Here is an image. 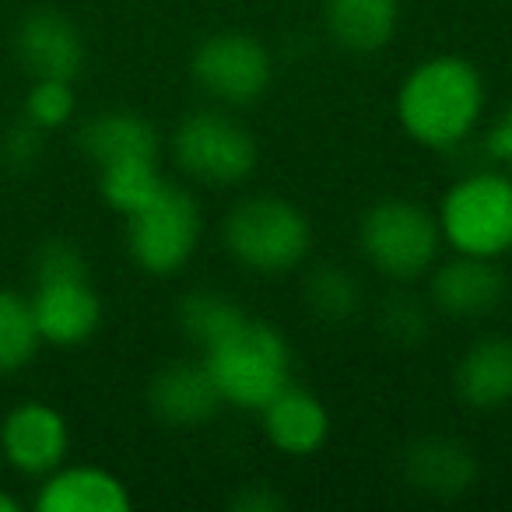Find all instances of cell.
Returning <instances> with one entry per match:
<instances>
[{
    "label": "cell",
    "mask_w": 512,
    "mask_h": 512,
    "mask_svg": "<svg viewBox=\"0 0 512 512\" xmlns=\"http://www.w3.org/2000/svg\"><path fill=\"white\" fill-rule=\"evenodd\" d=\"M484 113V81L463 57L421 60L397 92L404 130L425 148H456L474 134Z\"/></svg>",
    "instance_id": "6da1fadb"
},
{
    "label": "cell",
    "mask_w": 512,
    "mask_h": 512,
    "mask_svg": "<svg viewBox=\"0 0 512 512\" xmlns=\"http://www.w3.org/2000/svg\"><path fill=\"white\" fill-rule=\"evenodd\" d=\"M204 365L225 404L264 411L292 383V344L278 327L246 316L232 334L204 351Z\"/></svg>",
    "instance_id": "7a4b0ae2"
},
{
    "label": "cell",
    "mask_w": 512,
    "mask_h": 512,
    "mask_svg": "<svg viewBox=\"0 0 512 512\" xmlns=\"http://www.w3.org/2000/svg\"><path fill=\"white\" fill-rule=\"evenodd\" d=\"M221 242L242 267L256 274L295 271L309 256L313 228L306 214L285 197H246L225 214Z\"/></svg>",
    "instance_id": "3957f363"
},
{
    "label": "cell",
    "mask_w": 512,
    "mask_h": 512,
    "mask_svg": "<svg viewBox=\"0 0 512 512\" xmlns=\"http://www.w3.org/2000/svg\"><path fill=\"white\" fill-rule=\"evenodd\" d=\"M439 232L456 253L498 260L512 249V172L456 179L439 204Z\"/></svg>",
    "instance_id": "277c9868"
},
{
    "label": "cell",
    "mask_w": 512,
    "mask_h": 512,
    "mask_svg": "<svg viewBox=\"0 0 512 512\" xmlns=\"http://www.w3.org/2000/svg\"><path fill=\"white\" fill-rule=\"evenodd\" d=\"M439 239V218L428 207L404 197L372 204L358 228V242L369 264L397 281L425 274L439 256Z\"/></svg>",
    "instance_id": "5b68a950"
},
{
    "label": "cell",
    "mask_w": 512,
    "mask_h": 512,
    "mask_svg": "<svg viewBox=\"0 0 512 512\" xmlns=\"http://www.w3.org/2000/svg\"><path fill=\"white\" fill-rule=\"evenodd\" d=\"M200 232H204L200 204L193 193L172 183H165V190L141 211L127 214L130 256L141 271L155 278H169L190 264V256L200 246Z\"/></svg>",
    "instance_id": "8992f818"
},
{
    "label": "cell",
    "mask_w": 512,
    "mask_h": 512,
    "mask_svg": "<svg viewBox=\"0 0 512 512\" xmlns=\"http://www.w3.org/2000/svg\"><path fill=\"white\" fill-rule=\"evenodd\" d=\"M172 155L186 176L207 186H235L256 169V141L239 120L221 109L183 116L172 134Z\"/></svg>",
    "instance_id": "52a82bcc"
},
{
    "label": "cell",
    "mask_w": 512,
    "mask_h": 512,
    "mask_svg": "<svg viewBox=\"0 0 512 512\" xmlns=\"http://www.w3.org/2000/svg\"><path fill=\"white\" fill-rule=\"evenodd\" d=\"M190 74L211 99L225 106H253L271 85L274 60L249 32H218L193 50Z\"/></svg>",
    "instance_id": "ba28073f"
},
{
    "label": "cell",
    "mask_w": 512,
    "mask_h": 512,
    "mask_svg": "<svg viewBox=\"0 0 512 512\" xmlns=\"http://www.w3.org/2000/svg\"><path fill=\"white\" fill-rule=\"evenodd\" d=\"M29 302L43 341L57 344V348H78L102 323V299L88 281V274L36 281V292Z\"/></svg>",
    "instance_id": "9c48e42d"
},
{
    "label": "cell",
    "mask_w": 512,
    "mask_h": 512,
    "mask_svg": "<svg viewBox=\"0 0 512 512\" xmlns=\"http://www.w3.org/2000/svg\"><path fill=\"white\" fill-rule=\"evenodd\" d=\"M67 446H71V432L64 414L43 400L18 404L0 425V449L18 474L46 477L64 463Z\"/></svg>",
    "instance_id": "30bf717a"
},
{
    "label": "cell",
    "mask_w": 512,
    "mask_h": 512,
    "mask_svg": "<svg viewBox=\"0 0 512 512\" xmlns=\"http://www.w3.org/2000/svg\"><path fill=\"white\" fill-rule=\"evenodd\" d=\"M505 274L491 256L456 253L453 260L435 267L432 274V306L453 320H477L502 306L505 299Z\"/></svg>",
    "instance_id": "8fae6325"
},
{
    "label": "cell",
    "mask_w": 512,
    "mask_h": 512,
    "mask_svg": "<svg viewBox=\"0 0 512 512\" xmlns=\"http://www.w3.org/2000/svg\"><path fill=\"white\" fill-rule=\"evenodd\" d=\"M18 57L32 78L74 81L85 67V36L67 15L39 8L18 25Z\"/></svg>",
    "instance_id": "7c38bea8"
},
{
    "label": "cell",
    "mask_w": 512,
    "mask_h": 512,
    "mask_svg": "<svg viewBox=\"0 0 512 512\" xmlns=\"http://www.w3.org/2000/svg\"><path fill=\"white\" fill-rule=\"evenodd\" d=\"M148 404L155 418H162L165 425L193 428L211 421L225 400H221L218 386H214L211 372L200 358V362L162 365L148 386Z\"/></svg>",
    "instance_id": "4fadbf2b"
},
{
    "label": "cell",
    "mask_w": 512,
    "mask_h": 512,
    "mask_svg": "<svg viewBox=\"0 0 512 512\" xmlns=\"http://www.w3.org/2000/svg\"><path fill=\"white\" fill-rule=\"evenodd\" d=\"M39 512H127L130 491L102 467H64L46 474L36 495Z\"/></svg>",
    "instance_id": "5bb4252c"
},
{
    "label": "cell",
    "mask_w": 512,
    "mask_h": 512,
    "mask_svg": "<svg viewBox=\"0 0 512 512\" xmlns=\"http://www.w3.org/2000/svg\"><path fill=\"white\" fill-rule=\"evenodd\" d=\"M456 393L474 411H498L512 400V337L491 334L470 344L456 365Z\"/></svg>",
    "instance_id": "9a60e30c"
},
{
    "label": "cell",
    "mask_w": 512,
    "mask_h": 512,
    "mask_svg": "<svg viewBox=\"0 0 512 512\" xmlns=\"http://www.w3.org/2000/svg\"><path fill=\"white\" fill-rule=\"evenodd\" d=\"M260 414H264L267 439L288 456L316 453L330 435L327 407L320 404L316 393L302 390V386H295V383H288Z\"/></svg>",
    "instance_id": "2e32d148"
},
{
    "label": "cell",
    "mask_w": 512,
    "mask_h": 512,
    "mask_svg": "<svg viewBox=\"0 0 512 512\" xmlns=\"http://www.w3.org/2000/svg\"><path fill=\"white\" fill-rule=\"evenodd\" d=\"M474 474H477L474 456L456 439L428 435V439H418L404 453V477L421 495L456 498L474 484Z\"/></svg>",
    "instance_id": "e0dca14e"
},
{
    "label": "cell",
    "mask_w": 512,
    "mask_h": 512,
    "mask_svg": "<svg viewBox=\"0 0 512 512\" xmlns=\"http://www.w3.org/2000/svg\"><path fill=\"white\" fill-rule=\"evenodd\" d=\"M78 144L99 169L123 158H158V130L134 109H109L92 116L81 127Z\"/></svg>",
    "instance_id": "ac0fdd59"
},
{
    "label": "cell",
    "mask_w": 512,
    "mask_h": 512,
    "mask_svg": "<svg viewBox=\"0 0 512 512\" xmlns=\"http://www.w3.org/2000/svg\"><path fill=\"white\" fill-rule=\"evenodd\" d=\"M323 15L337 46L351 53H376L397 32L400 0H327Z\"/></svg>",
    "instance_id": "d6986e66"
},
{
    "label": "cell",
    "mask_w": 512,
    "mask_h": 512,
    "mask_svg": "<svg viewBox=\"0 0 512 512\" xmlns=\"http://www.w3.org/2000/svg\"><path fill=\"white\" fill-rule=\"evenodd\" d=\"M99 190L106 204L127 218L165 190V176L158 172V158H123V162L102 165Z\"/></svg>",
    "instance_id": "ffe728a7"
},
{
    "label": "cell",
    "mask_w": 512,
    "mask_h": 512,
    "mask_svg": "<svg viewBox=\"0 0 512 512\" xmlns=\"http://www.w3.org/2000/svg\"><path fill=\"white\" fill-rule=\"evenodd\" d=\"M43 334L32 316V302L15 288H0V376L25 369L36 358Z\"/></svg>",
    "instance_id": "44dd1931"
},
{
    "label": "cell",
    "mask_w": 512,
    "mask_h": 512,
    "mask_svg": "<svg viewBox=\"0 0 512 512\" xmlns=\"http://www.w3.org/2000/svg\"><path fill=\"white\" fill-rule=\"evenodd\" d=\"M242 320H246L242 306H235L232 299H225V295H218V292H190L179 302V327H183V334L190 337L200 351L214 348V344L232 334Z\"/></svg>",
    "instance_id": "7402d4cb"
},
{
    "label": "cell",
    "mask_w": 512,
    "mask_h": 512,
    "mask_svg": "<svg viewBox=\"0 0 512 512\" xmlns=\"http://www.w3.org/2000/svg\"><path fill=\"white\" fill-rule=\"evenodd\" d=\"M306 302L320 320L344 323L362 306V288H358V281L344 267L320 264L306 278Z\"/></svg>",
    "instance_id": "603a6c76"
},
{
    "label": "cell",
    "mask_w": 512,
    "mask_h": 512,
    "mask_svg": "<svg viewBox=\"0 0 512 512\" xmlns=\"http://www.w3.org/2000/svg\"><path fill=\"white\" fill-rule=\"evenodd\" d=\"M74 109H78L74 81H60V78H36L29 99H25V116L43 130L64 127L74 116Z\"/></svg>",
    "instance_id": "cb8c5ba5"
},
{
    "label": "cell",
    "mask_w": 512,
    "mask_h": 512,
    "mask_svg": "<svg viewBox=\"0 0 512 512\" xmlns=\"http://www.w3.org/2000/svg\"><path fill=\"white\" fill-rule=\"evenodd\" d=\"M428 316L432 313H428L414 295H393V299L383 306V313H379V327H383V334L390 337L393 344L414 348V344L425 341L428 327H432Z\"/></svg>",
    "instance_id": "d4e9b609"
},
{
    "label": "cell",
    "mask_w": 512,
    "mask_h": 512,
    "mask_svg": "<svg viewBox=\"0 0 512 512\" xmlns=\"http://www.w3.org/2000/svg\"><path fill=\"white\" fill-rule=\"evenodd\" d=\"M67 274H88L85 253L67 239H50L36 253V281L43 278H67Z\"/></svg>",
    "instance_id": "484cf974"
},
{
    "label": "cell",
    "mask_w": 512,
    "mask_h": 512,
    "mask_svg": "<svg viewBox=\"0 0 512 512\" xmlns=\"http://www.w3.org/2000/svg\"><path fill=\"white\" fill-rule=\"evenodd\" d=\"M43 127H36V123L25 116V120H18L15 127L8 130V137H4V158H8L11 169L18 172H29L32 165H36V158L43 155Z\"/></svg>",
    "instance_id": "4316f807"
},
{
    "label": "cell",
    "mask_w": 512,
    "mask_h": 512,
    "mask_svg": "<svg viewBox=\"0 0 512 512\" xmlns=\"http://www.w3.org/2000/svg\"><path fill=\"white\" fill-rule=\"evenodd\" d=\"M488 155L495 158V162H502L505 169L512 172V109L502 116V120L491 127L488 134Z\"/></svg>",
    "instance_id": "83f0119b"
},
{
    "label": "cell",
    "mask_w": 512,
    "mask_h": 512,
    "mask_svg": "<svg viewBox=\"0 0 512 512\" xmlns=\"http://www.w3.org/2000/svg\"><path fill=\"white\" fill-rule=\"evenodd\" d=\"M232 505L242 512H264V509H281V498L267 495V491H246V495H235Z\"/></svg>",
    "instance_id": "f1b7e54d"
},
{
    "label": "cell",
    "mask_w": 512,
    "mask_h": 512,
    "mask_svg": "<svg viewBox=\"0 0 512 512\" xmlns=\"http://www.w3.org/2000/svg\"><path fill=\"white\" fill-rule=\"evenodd\" d=\"M18 509H22V505H18L8 491H0V512H18Z\"/></svg>",
    "instance_id": "f546056e"
}]
</instances>
